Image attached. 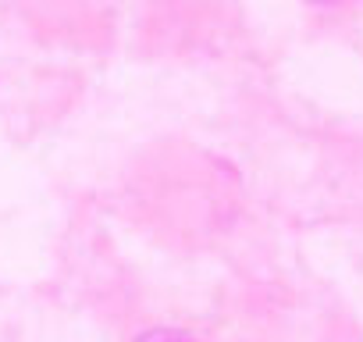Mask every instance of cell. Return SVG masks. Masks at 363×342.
<instances>
[{"label": "cell", "instance_id": "cell-1", "mask_svg": "<svg viewBox=\"0 0 363 342\" xmlns=\"http://www.w3.org/2000/svg\"><path fill=\"white\" fill-rule=\"evenodd\" d=\"M135 342H196V338L178 328H153V331H143Z\"/></svg>", "mask_w": 363, "mask_h": 342}, {"label": "cell", "instance_id": "cell-2", "mask_svg": "<svg viewBox=\"0 0 363 342\" xmlns=\"http://www.w3.org/2000/svg\"><path fill=\"white\" fill-rule=\"evenodd\" d=\"M313 4H338V0H313Z\"/></svg>", "mask_w": 363, "mask_h": 342}]
</instances>
